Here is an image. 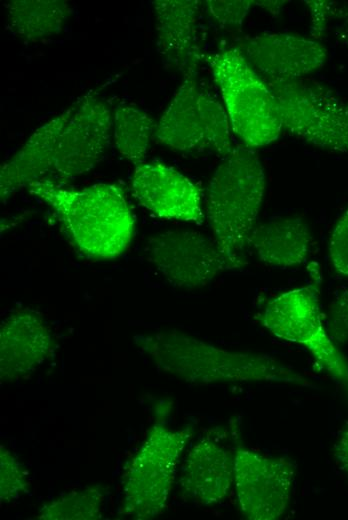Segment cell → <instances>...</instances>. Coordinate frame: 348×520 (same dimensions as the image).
<instances>
[{
  "mask_svg": "<svg viewBox=\"0 0 348 520\" xmlns=\"http://www.w3.org/2000/svg\"><path fill=\"white\" fill-rule=\"evenodd\" d=\"M28 189L53 210L66 236L83 255L110 260L129 247L135 220L118 186L98 183L73 189L39 181Z\"/></svg>",
  "mask_w": 348,
  "mask_h": 520,
  "instance_id": "1",
  "label": "cell"
},
{
  "mask_svg": "<svg viewBox=\"0 0 348 520\" xmlns=\"http://www.w3.org/2000/svg\"><path fill=\"white\" fill-rule=\"evenodd\" d=\"M138 343L159 369L189 383L309 385L298 371L269 354L220 348L178 332L143 336Z\"/></svg>",
  "mask_w": 348,
  "mask_h": 520,
  "instance_id": "2",
  "label": "cell"
},
{
  "mask_svg": "<svg viewBox=\"0 0 348 520\" xmlns=\"http://www.w3.org/2000/svg\"><path fill=\"white\" fill-rule=\"evenodd\" d=\"M265 191V172L258 155L237 147L215 170L207 193L206 214L214 239L235 260L256 227Z\"/></svg>",
  "mask_w": 348,
  "mask_h": 520,
  "instance_id": "3",
  "label": "cell"
},
{
  "mask_svg": "<svg viewBox=\"0 0 348 520\" xmlns=\"http://www.w3.org/2000/svg\"><path fill=\"white\" fill-rule=\"evenodd\" d=\"M210 66L233 133L249 149L274 142L282 126L274 96L263 78L236 47L215 54Z\"/></svg>",
  "mask_w": 348,
  "mask_h": 520,
  "instance_id": "4",
  "label": "cell"
},
{
  "mask_svg": "<svg viewBox=\"0 0 348 520\" xmlns=\"http://www.w3.org/2000/svg\"><path fill=\"white\" fill-rule=\"evenodd\" d=\"M310 270L305 286L273 297L259 319L274 336L305 348L321 368L348 386V362L330 337L320 309V270L317 265Z\"/></svg>",
  "mask_w": 348,
  "mask_h": 520,
  "instance_id": "5",
  "label": "cell"
},
{
  "mask_svg": "<svg viewBox=\"0 0 348 520\" xmlns=\"http://www.w3.org/2000/svg\"><path fill=\"white\" fill-rule=\"evenodd\" d=\"M265 82L282 129L315 147L348 152L347 105L333 90L308 77Z\"/></svg>",
  "mask_w": 348,
  "mask_h": 520,
  "instance_id": "6",
  "label": "cell"
},
{
  "mask_svg": "<svg viewBox=\"0 0 348 520\" xmlns=\"http://www.w3.org/2000/svg\"><path fill=\"white\" fill-rule=\"evenodd\" d=\"M155 139L181 152L212 151L227 157L237 148L226 110L197 80L184 77L155 126Z\"/></svg>",
  "mask_w": 348,
  "mask_h": 520,
  "instance_id": "7",
  "label": "cell"
},
{
  "mask_svg": "<svg viewBox=\"0 0 348 520\" xmlns=\"http://www.w3.org/2000/svg\"><path fill=\"white\" fill-rule=\"evenodd\" d=\"M192 436L186 429L152 428L132 460L124 485L126 513L137 519L161 514L173 487L181 453Z\"/></svg>",
  "mask_w": 348,
  "mask_h": 520,
  "instance_id": "8",
  "label": "cell"
},
{
  "mask_svg": "<svg viewBox=\"0 0 348 520\" xmlns=\"http://www.w3.org/2000/svg\"><path fill=\"white\" fill-rule=\"evenodd\" d=\"M146 255L170 284L183 289L207 286L222 273L246 265V261L229 257L214 238L191 230H170L152 236Z\"/></svg>",
  "mask_w": 348,
  "mask_h": 520,
  "instance_id": "9",
  "label": "cell"
},
{
  "mask_svg": "<svg viewBox=\"0 0 348 520\" xmlns=\"http://www.w3.org/2000/svg\"><path fill=\"white\" fill-rule=\"evenodd\" d=\"M295 478L292 462L262 455L244 446L233 452V484L243 516L276 520L290 504Z\"/></svg>",
  "mask_w": 348,
  "mask_h": 520,
  "instance_id": "10",
  "label": "cell"
},
{
  "mask_svg": "<svg viewBox=\"0 0 348 520\" xmlns=\"http://www.w3.org/2000/svg\"><path fill=\"white\" fill-rule=\"evenodd\" d=\"M112 126L109 107L94 94L83 96L73 105L45 181L61 184L93 169L109 146Z\"/></svg>",
  "mask_w": 348,
  "mask_h": 520,
  "instance_id": "11",
  "label": "cell"
},
{
  "mask_svg": "<svg viewBox=\"0 0 348 520\" xmlns=\"http://www.w3.org/2000/svg\"><path fill=\"white\" fill-rule=\"evenodd\" d=\"M234 47L265 81L306 77L327 59L326 48L317 40L289 33L246 36Z\"/></svg>",
  "mask_w": 348,
  "mask_h": 520,
  "instance_id": "12",
  "label": "cell"
},
{
  "mask_svg": "<svg viewBox=\"0 0 348 520\" xmlns=\"http://www.w3.org/2000/svg\"><path fill=\"white\" fill-rule=\"evenodd\" d=\"M131 185L137 201L158 217L196 224L204 221L198 187L173 167L162 163L137 165Z\"/></svg>",
  "mask_w": 348,
  "mask_h": 520,
  "instance_id": "13",
  "label": "cell"
},
{
  "mask_svg": "<svg viewBox=\"0 0 348 520\" xmlns=\"http://www.w3.org/2000/svg\"><path fill=\"white\" fill-rule=\"evenodd\" d=\"M201 2L197 0H157L156 46L166 69L185 76L196 74L203 58L198 19Z\"/></svg>",
  "mask_w": 348,
  "mask_h": 520,
  "instance_id": "14",
  "label": "cell"
},
{
  "mask_svg": "<svg viewBox=\"0 0 348 520\" xmlns=\"http://www.w3.org/2000/svg\"><path fill=\"white\" fill-rule=\"evenodd\" d=\"M51 350V334L43 316L24 308L1 325L0 372L4 381L23 378L37 369Z\"/></svg>",
  "mask_w": 348,
  "mask_h": 520,
  "instance_id": "15",
  "label": "cell"
},
{
  "mask_svg": "<svg viewBox=\"0 0 348 520\" xmlns=\"http://www.w3.org/2000/svg\"><path fill=\"white\" fill-rule=\"evenodd\" d=\"M233 484V453L210 438L197 442L181 467L179 487L192 502L208 506L223 500Z\"/></svg>",
  "mask_w": 348,
  "mask_h": 520,
  "instance_id": "16",
  "label": "cell"
},
{
  "mask_svg": "<svg viewBox=\"0 0 348 520\" xmlns=\"http://www.w3.org/2000/svg\"><path fill=\"white\" fill-rule=\"evenodd\" d=\"M72 110L73 106L37 128L18 152L2 165V201L33 183L48 179L56 145Z\"/></svg>",
  "mask_w": 348,
  "mask_h": 520,
  "instance_id": "17",
  "label": "cell"
},
{
  "mask_svg": "<svg viewBox=\"0 0 348 520\" xmlns=\"http://www.w3.org/2000/svg\"><path fill=\"white\" fill-rule=\"evenodd\" d=\"M308 225L300 217L291 216L267 221L255 227L248 243L264 264L280 269L305 263L312 247Z\"/></svg>",
  "mask_w": 348,
  "mask_h": 520,
  "instance_id": "18",
  "label": "cell"
},
{
  "mask_svg": "<svg viewBox=\"0 0 348 520\" xmlns=\"http://www.w3.org/2000/svg\"><path fill=\"white\" fill-rule=\"evenodd\" d=\"M5 7L7 29L29 42L59 34L71 11L69 3L63 0H14Z\"/></svg>",
  "mask_w": 348,
  "mask_h": 520,
  "instance_id": "19",
  "label": "cell"
},
{
  "mask_svg": "<svg viewBox=\"0 0 348 520\" xmlns=\"http://www.w3.org/2000/svg\"><path fill=\"white\" fill-rule=\"evenodd\" d=\"M113 117L114 141L120 154L136 166L145 163L156 126L152 117L129 104L118 105Z\"/></svg>",
  "mask_w": 348,
  "mask_h": 520,
  "instance_id": "20",
  "label": "cell"
},
{
  "mask_svg": "<svg viewBox=\"0 0 348 520\" xmlns=\"http://www.w3.org/2000/svg\"><path fill=\"white\" fill-rule=\"evenodd\" d=\"M103 494L97 488H88L55 500L43 508L44 519H94L103 503Z\"/></svg>",
  "mask_w": 348,
  "mask_h": 520,
  "instance_id": "21",
  "label": "cell"
},
{
  "mask_svg": "<svg viewBox=\"0 0 348 520\" xmlns=\"http://www.w3.org/2000/svg\"><path fill=\"white\" fill-rule=\"evenodd\" d=\"M255 1H206L205 5L212 18L226 30H240Z\"/></svg>",
  "mask_w": 348,
  "mask_h": 520,
  "instance_id": "22",
  "label": "cell"
},
{
  "mask_svg": "<svg viewBox=\"0 0 348 520\" xmlns=\"http://www.w3.org/2000/svg\"><path fill=\"white\" fill-rule=\"evenodd\" d=\"M328 251L334 269L339 274L348 276V207L333 228Z\"/></svg>",
  "mask_w": 348,
  "mask_h": 520,
  "instance_id": "23",
  "label": "cell"
},
{
  "mask_svg": "<svg viewBox=\"0 0 348 520\" xmlns=\"http://www.w3.org/2000/svg\"><path fill=\"white\" fill-rule=\"evenodd\" d=\"M324 322L335 343L348 342V288L329 304Z\"/></svg>",
  "mask_w": 348,
  "mask_h": 520,
  "instance_id": "24",
  "label": "cell"
},
{
  "mask_svg": "<svg viewBox=\"0 0 348 520\" xmlns=\"http://www.w3.org/2000/svg\"><path fill=\"white\" fill-rule=\"evenodd\" d=\"M26 485L25 476L18 461L7 450H1V499L9 501L17 497Z\"/></svg>",
  "mask_w": 348,
  "mask_h": 520,
  "instance_id": "25",
  "label": "cell"
},
{
  "mask_svg": "<svg viewBox=\"0 0 348 520\" xmlns=\"http://www.w3.org/2000/svg\"><path fill=\"white\" fill-rule=\"evenodd\" d=\"M312 17V34L319 37L328 21L337 18L338 5L330 1H306Z\"/></svg>",
  "mask_w": 348,
  "mask_h": 520,
  "instance_id": "26",
  "label": "cell"
},
{
  "mask_svg": "<svg viewBox=\"0 0 348 520\" xmlns=\"http://www.w3.org/2000/svg\"><path fill=\"white\" fill-rule=\"evenodd\" d=\"M334 459L338 467L348 475V426L334 445Z\"/></svg>",
  "mask_w": 348,
  "mask_h": 520,
  "instance_id": "27",
  "label": "cell"
},
{
  "mask_svg": "<svg viewBox=\"0 0 348 520\" xmlns=\"http://www.w3.org/2000/svg\"><path fill=\"white\" fill-rule=\"evenodd\" d=\"M283 3H286L285 1H255L256 5H259L265 9H267L269 12H279L281 6H283Z\"/></svg>",
  "mask_w": 348,
  "mask_h": 520,
  "instance_id": "28",
  "label": "cell"
},
{
  "mask_svg": "<svg viewBox=\"0 0 348 520\" xmlns=\"http://www.w3.org/2000/svg\"><path fill=\"white\" fill-rule=\"evenodd\" d=\"M338 18H343V19L347 20L348 19V8L347 9L339 8Z\"/></svg>",
  "mask_w": 348,
  "mask_h": 520,
  "instance_id": "29",
  "label": "cell"
},
{
  "mask_svg": "<svg viewBox=\"0 0 348 520\" xmlns=\"http://www.w3.org/2000/svg\"><path fill=\"white\" fill-rule=\"evenodd\" d=\"M346 105H347V110H348V101L346 102Z\"/></svg>",
  "mask_w": 348,
  "mask_h": 520,
  "instance_id": "30",
  "label": "cell"
}]
</instances>
